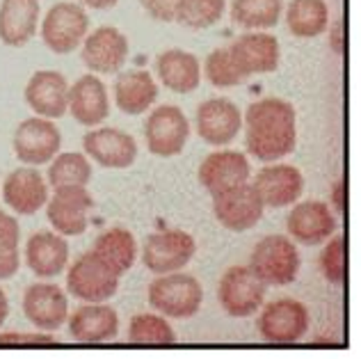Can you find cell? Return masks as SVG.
I'll return each mask as SVG.
<instances>
[{
  "label": "cell",
  "instance_id": "19",
  "mask_svg": "<svg viewBox=\"0 0 361 359\" xmlns=\"http://www.w3.org/2000/svg\"><path fill=\"white\" fill-rule=\"evenodd\" d=\"M286 229L290 238L300 245H320L336 233L338 222L327 204L322 202H302L293 204L286 217Z\"/></svg>",
  "mask_w": 361,
  "mask_h": 359
},
{
  "label": "cell",
  "instance_id": "4",
  "mask_svg": "<svg viewBox=\"0 0 361 359\" xmlns=\"http://www.w3.org/2000/svg\"><path fill=\"white\" fill-rule=\"evenodd\" d=\"M119 279L97 252H85L66 272V291L82 302H106L117 293Z\"/></svg>",
  "mask_w": 361,
  "mask_h": 359
},
{
  "label": "cell",
  "instance_id": "14",
  "mask_svg": "<svg viewBox=\"0 0 361 359\" xmlns=\"http://www.w3.org/2000/svg\"><path fill=\"white\" fill-rule=\"evenodd\" d=\"M265 204L261 202L256 188L247 181L229 193L213 197V213L224 229L229 231H247L259 224L263 217Z\"/></svg>",
  "mask_w": 361,
  "mask_h": 359
},
{
  "label": "cell",
  "instance_id": "26",
  "mask_svg": "<svg viewBox=\"0 0 361 359\" xmlns=\"http://www.w3.org/2000/svg\"><path fill=\"white\" fill-rule=\"evenodd\" d=\"M39 25V0H3L0 5V42L21 49Z\"/></svg>",
  "mask_w": 361,
  "mask_h": 359
},
{
  "label": "cell",
  "instance_id": "27",
  "mask_svg": "<svg viewBox=\"0 0 361 359\" xmlns=\"http://www.w3.org/2000/svg\"><path fill=\"white\" fill-rule=\"evenodd\" d=\"M156 73L160 83L176 94L195 92L202 83V64H199L197 55L180 49L160 53L156 58Z\"/></svg>",
  "mask_w": 361,
  "mask_h": 359
},
{
  "label": "cell",
  "instance_id": "18",
  "mask_svg": "<svg viewBox=\"0 0 361 359\" xmlns=\"http://www.w3.org/2000/svg\"><path fill=\"white\" fill-rule=\"evenodd\" d=\"M23 314L42 332H55L69 316L66 293L51 281H37L23 296Z\"/></svg>",
  "mask_w": 361,
  "mask_h": 359
},
{
  "label": "cell",
  "instance_id": "12",
  "mask_svg": "<svg viewBox=\"0 0 361 359\" xmlns=\"http://www.w3.org/2000/svg\"><path fill=\"white\" fill-rule=\"evenodd\" d=\"M94 197L87 188H58L46 202V217L60 236H80L90 226Z\"/></svg>",
  "mask_w": 361,
  "mask_h": 359
},
{
  "label": "cell",
  "instance_id": "21",
  "mask_svg": "<svg viewBox=\"0 0 361 359\" xmlns=\"http://www.w3.org/2000/svg\"><path fill=\"white\" fill-rule=\"evenodd\" d=\"M25 103L37 117L60 119L69 108V83L60 71H37L25 85Z\"/></svg>",
  "mask_w": 361,
  "mask_h": 359
},
{
  "label": "cell",
  "instance_id": "29",
  "mask_svg": "<svg viewBox=\"0 0 361 359\" xmlns=\"http://www.w3.org/2000/svg\"><path fill=\"white\" fill-rule=\"evenodd\" d=\"M94 252L108 263V266L123 275L133 268V263L137 259V243L135 236L123 226H112V229L103 231L97 243H94Z\"/></svg>",
  "mask_w": 361,
  "mask_h": 359
},
{
  "label": "cell",
  "instance_id": "16",
  "mask_svg": "<svg viewBox=\"0 0 361 359\" xmlns=\"http://www.w3.org/2000/svg\"><path fill=\"white\" fill-rule=\"evenodd\" d=\"M80 58L92 73H117L128 58L126 35L112 25H101L82 39Z\"/></svg>",
  "mask_w": 361,
  "mask_h": 359
},
{
  "label": "cell",
  "instance_id": "8",
  "mask_svg": "<svg viewBox=\"0 0 361 359\" xmlns=\"http://www.w3.org/2000/svg\"><path fill=\"white\" fill-rule=\"evenodd\" d=\"M226 53H229V60L235 67V71L243 75V80H247L250 75H256V73L277 71L279 58H281L277 37L261 32V30L235 37V39L226 46Z\"/></svg>",
  "mask_w": 361,
  "mask_h": 359
},
{
  "label": "cell",
  "instance_id": "42",
  "mask_svg": "<svg viewBox=\"0 0 361 359\" xmlns=\"http://www.w3.org/2000/svg\"><path fill=\"white\" fill-rule=\"evenodd\" d=\"M329 46H331V51H334L336 55L343 53V21H338L331 25V32H329Z\"/></svg>",
  "mask_w": 361,
  "mask_h": 359
},
{
  "label": "cell",
  "instance_id": "3",
  "mask_svg": "<svg viewBox=\"0 0 361 359\" xmlns=\"http://www.w3.org/2000/svg\"><path fill=\"white\" fill-rule=\"evenodd\" d=\"M204 302V288L192 275L169 272L149 284V305L165 318H192Z\"/></svg>",
  "mask_w": 361,
  "mask_h": 359
},
{
  "label": "cell",
  "instance_id": "24",
  "mask_svg": "<svg viewBox=\"0 0 361 359\" xmlns=\"http://www.w3.org/2000/svg\"><path fill=\"white\" fill-rule=\"evenodd\" d=\"M66 318H69L71 339L80 343H106L117 339L119 316L115 309L103 302H87Z\"/></svg>",
  "mask_w": 361,
  "mask_h": 359
},
{
  "label": "cell",
  "instance_id": "2",
  "mask_svg": "<svg viewBox=\"0 0 361 359\" xmlns=\"http://www.w3.org/2000/svg\"><path fill=\"white\" fill-rule=\"evenodd\" d=\"M300 252L286 236H265L254 245L250 268L265 286H288L300 272Z\"/></svg>",
  "mask_w": 361,
  "mask_h": 359
},
{
  "label": "cell",
  "instance_id": "11",
  "mask_svg": "<svg viewBox=\"0 0 361 359\" xmlns=\"http://www.w3.org/2000/svg\"><path fill=\"white\" fill-rule=\"evenodd\" d=\"M14 156L23 165L39 167L51 163L58 156L62 147V135L53 119L46 117H30L18 124L14 133Z\"/></svg>",
  "mask_w": 361,
  "mask_h": 359
},
{
  "label": "cell",
  "instance_id": "43",
  "mask_svg": "<svg viewBox=\"0 0 361 359\" xmlns=\"http://www.w3.org/2000/svg\"><path fill=\"white\" fill-rule=\"evenodd\" d=\"M80 3L94 9H110V7H115L119 0H80Z\"/></svg>",
  "mask_w": 361,
  "mask_h": 359
},
{
  "label": "cell",
  "instance_id": "44",
  "mask_svg": "<svg viewBox=\"0 0 361 359\" xmlns=\"http://www.w3.org/2000/svg\"><path fill=\"white\" fill-rule=\"evenodd\" d=\"M7 316H9V300H7V293L0 288V327H3Z\"/></svg>",
  "mask_w": 361,
  "mask_h": 359
},
{
  "label": "cell",
  "instance_id": "31",
  "mask_svg": "<svg viewBox=\"0 0 361 359\" xmlns=\"http://www.w3.org/2000/svg\"><path fill=\"white\" fill-rule=\"evenodd\" d=\"M283 0H231V21L247 30H265L279 23Z\"/></svg>",
  "mask_w": 361,
  "mask_h": 359
},
{
  "label": "cell",
  "instance_id": "36",
  "mask_svg": "<svg viewBox=\"0 0 361 359\" xmlns=\"http://www.w3.org/2000/svg\"><path fill=\"white\" fill-rule=\"evenodd\" d=\"M320 272L329 284H343L345 279V238L331 236L327 238L325 250L320 252Z\"/></svg>",
  "mask_w": 361,
  "mask_h": 359
},
{
  "label": "cell",
  "instance_id": "23",
  "mask_svg": "<svg viewBox=\"0 0 361 359\" xmlns=\"http://www.w3.org/2000/svg\"><path fill=\"white\" fill-rule=\"evenodd\" d=\"M71 117L82 126H99L110 115L108 90L99 75L87 73L80 75L73 85H69V108Z\"/></svg>",
  "mask_w": 361,
  "mask_h": 359
},
{
  "label": "cell",
  "instance_id": "13",
  "mask_svg": "<svg viewBox=\"0 0 361 359\" xmlns=\"http://www.w3.org/2000/svg\"><path fill=\"white\" fill-rule=\"evenodd\" d=\"M197 133L211 147H226L238 138L243 112L229 99H208L197 108Z\"/></svg>",
  "mask_w": 361,
  "mask_h": 359
},
{
  "label": "cell",
  "instance_id": "25",
  "mask_svg": "<svg viewBox=\"0 0 361 359\" xmlns=\"http://www.w3.org/2000/svg\"><path fill=\"white\" fill-rule=\"evenodd\" d=\"M25 263L37 277H58L69 263V243L58 231H37L25 243Z\"/></svg>",
  "mask_w": 361,
  "mask_h": 359
},
{
  "label": "cell",
  "instance_id": "6",
  "mask_svg": "<svg viewBox=\"0 0 361 359\" xmlns=\"http://www.w3.org/2000/svg\"><path fill=\"white\" fill-rule=\"evenodd\" d=\"M265 291L268 286L256 277L250 266H231L220 279L217 300L231 318H247L259 311L265 300Z\"/></svg>",
  "mask_w": 361,
  "mask_h": 359
},
{
  "label": "cell",
  "instance_id": "7",
  "mask_svg": "<svg viewBox=\"0 0 361 359\" xmlns=\"http://www.w3.org/2000/svg\"><path fill=\"white\" fill-rule=\"evenodd\" d=\"M90 16L75 3H58L46 12L42 21V39L53 53H73L87 37Z\"/></svg>",
  "mask_w": 361,
  "mask_h": 359
},
{
  "label": "cell",
  "instance_id": "32",
  "mask_svg": "<svg viewBox=\"0 0 361 359\" xmlns=\"http://www.w3.org/2000/svg\"><path fill=\"white\" fill-rule=\"evenodd\" d=\"M90 178L92 165L85 154L66 151V154H58L51 160L49 185H53V190H58V188H87Z\"/></svg>",
  "mask_w": 361,
  "mask_h": 359
},
{
  "label": "cell",
  "instance_id": "39",
  "mask_svg": "<svg viewBox=\"0 0 361 359\" xmlns=\"http://www.w3.org/2000/svg\"><path fill=\"white\" fill-rule=\"evenodd\" d=\"M18 241H21V226L16 217L0 211V250H18Z\"/></svg>",
  "mask_w": 361,
  "mask_h": 359
},
{
  "label": "cell",
  "instance_id": "35",
  "mask_svg": "<svg viewBox=\"0 0 361 359\" xmlns=\"http://www.w3.org/2000/svg\"><path fill=\"white\" fill-rule=\"evenodd\" d=\"M206 78L213 87H235V85L243 83V75L235 71V67L229 60V53H226V46L222 49L211 51V55L206 58Z\"/></svg>",
  "mask_w": 361,
  "mask_h": 359
},
{
  "label": "cell",
  "instance_id": "20",
  "mask_svg": "<svg viewBox=\"0 0 361 359\" xmlns=\"http://www.w3.org/2000/svg\"><path fill=\"white\" fill-rule=\"evenodd\" d=\"M252 185L261 202L270 209H286L295 204L304 193V176L295 165H268L254 176Z\"/></svg>",
  "mask_w": 361,
  "mask_h": 359
},
{
  "label": "cell",
  "instance_id": "22",
  "mask_svg": "<svg viewBox=\"0 0 361 359\" xmlns=\"http://www.w3.org/2000/svg\"><path fill=\"white\" fill-rule=\"evenodd\" d=\"M3 202L18 215H35L49 202V185L35 167H16L3 183Z\"/></svg>",
  "mask_w": 361,
  "mask_h": 359
},
{
  "label": "cell",
  "instance_id": "10",
  "mask_svg": "<svg viewBox=\"0 0 361 359\" xmlns=\"http://www.w3.org/2000/svg\"><path fill=\"white\" fill-rule=\"evenodd\" d=\"M190 124L178 106H158L145 121V140L154 156L172 158L185 149Z\"/></svg>",
  "mask_w": 361,
  "mask_h": 359
},
{
  "label": "cell",
  "instance_id": "40",
  "mask_svg": "<svg viewBox=\"0 0 361 359\" xmlns=\"http://www.w3.org/2000/svg\"><path fill=\"white\" fill-rule=\"evenodd\" d=\"M21 268V254L18 250H0V281L12 279Z\"/></svg>",
  "mask_w": 361,
  "mask_h": 359
},
{
  "label": "cell",
  "instance_id": "17",
  "mask_svg": "<svg viewBox=\"0 0 361 359\" xmlns=\"http://www.w3.org/2000/svg\"><path fill=\"white\" fill-rule=\"evenodd\" d=\"M82 149L94 163L108 169H126L137 158V142L126 130L103 126L82 138Z\"/></svg>",
  "mask_w": 361,
  "mask_h": 359
},
{
  "label": "cell",
  "instance_id": "41",
  "mask_svg": "<svg viewBox=\"0 0 361 359\" xmlns=\"http://www.w3.org/2000/svg\"><path fill=\"white\" fill-rule=\"evenodd\" d=\"M331 204H334L338 215H343V211H345V183H343V178H338V181L334 183V188H331Z\"/></svg>",
  "mask_w": 361,
  "mask_h": 359
},
{
  "label": "cell",
  "instance_id": "37",
  "mask_svg": "<svg viewBox=\"0 0 361 359\" xmlns=\"http://www.w3.org/2000/svg\"><path fill=\"white\" fill-rule=\"evenodd\" d=\"M3 346H53L58 343L51 332H0Z\"/></svg>",
  "mask_w": 361,
  "mask_h": 359
},
{
  "label": "cell",
  "instance_id": "30",
  "mask_svg": "<svg viewBox=\"0 0 361 359\" xmlns=\"http://www.w3.org/2000/svg\"><path fill=\"white\" fill-rule=\"evenodd\" d=\"M286 25L298 39H313L322 35L329 25L325 0H290L286 7Z\"/></svg>",
  "mask_w": 361,
  "mask_h": 359
},
{
  "label": "cell",
  "instance_id": "34",
  "mask_svg": "<svg viewBox=\"0 0 361 359\" xmlns=\"http://www.w3.org/2000/svg\"><path fill=\"white\" fill-rule=\"evenodd\" d=\"M224 9L226 0H180L174 21L190 30H204L220 21Z\"/></svg>",
  "mask_w": 361,
  "mask_h": 359
},
{
  "label": "cell",
  "instance_id": "9",
  "mask_svg": "<svg viewBox=\"0 0 361 359\" xmlns=\"http://www.w3.org/2000/svg\"><path fill=\"white\" fill-rule=\"evenodd\" d=\"M309 329V309L293 298L268 302L259 316V334L268 343H298Z\"/></svg>",
  "mask_w": 361,
  "mask_h": 359
},
{
  "label": "cell",
  "instance_id": "33",
  "mask_svg": "<svg viewBox=\"0 0 361 359\" xmlns=\"http://www.w3.org/2000/svg\"><path fill=\"white\" fill-rule=\"evenodd\" d=\"M128 341L142 346H167L176 341V332L167 323L165 316L158 314H137L130 318Z\"/></svg>",
  "mask_w": 361,
  "mask_h": 359
},
{
  "label": "cell",
  "instance_id": "1",
  "mask_svg": "<svg viewBox=\"0 0 361 359\" xmlns=\"http://www.w3.org/2000/svg\"><path fill=\"white\" fill-rule=\"evenodd\" d=\"M243 126L247 151L263 163H274L288 156L298 145L295 108L283 99L265 97L254 101L245 110Z\"/></svg>",
  "mask_w": 361,
  "mask_h": 359
},
{
  "label": "cell",
  "instance_id": "15",
  "mask_svg": "<svg viewBox=\"0 0 361 359\" xmlns=\"http://www.w3.org/2000/svg\"><path fill=\"white\" fill-rule=\"evenodd\" d=\"M250 176V160L240 151H213L199 165V183L211 197L229 193L233 188L247 183Z\"/></svg>",
  "mask_w": 361,
  "mask_h": 359
},
{
  "label": "cell",
  "instance_id": "5",
  "mask_svg": "<svg viewBox=\"0 0 361 359\" xmlns=\"http://www.w3.org/2000/svg\"><path fill=\"white\" fill-rule=\"evenodd\" d=\"M197 252L195 238L183 229H163L151 233L142 248V263L154 275L183 270Z\"/></svg>",
  "mask_w": 361,
  "mask_h": 359
},
{
  "label": "cell",
  "instance_id": "38",
  "mask_svg": "<svg viewBox=\"0 0 361 359\" xmlns=\"http://www.w3.org/2000/svg\"><path fill=\"white\" fill-rule=\"evenodd\" d=\"M180 0H140L142 9L160 23H172L176 18V9H178Z\"/></svg>",
  "mask_w": 361,
  "mask_h": 359
},
{
  "label": "cell",
  "instance_id": "28",
  "mask_svg": "<svg viewBox=\"0 0 361 359\" xmlns=\"http://www.w3.org/2000/svg\"><path fill=\"white\" fill-rule=\"evenodd\" d=\"M158 99V85L154 75L142 69L121 71L115 80V103L126 115H142Z\"/></svg>",
  "mask_w": 361,
  "mask_h": 359
}]
</instances>
